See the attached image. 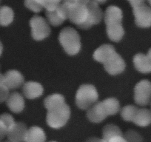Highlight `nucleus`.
<instances>
[{
	"instance_id": "obj_1",
	"label": "nucleus",
	"mask_w": 151,
	"mask_h": 142,
	"mask_svg": "<svg viewBox=\"0 0 151 142\" xmlns=\"http://www.w3.org/2000/svg\"><path fill=\"white\" fill-rule=\"evenodd\" d=\"M68 10V19L82 29L90 28L88 25V9L87 1H65Z\"/></svg>"
},
{
	"instance_id": "obj_2",
	"label": "nucleus",
	"mask_w": 151,
	"mask_h": 142,
	"mask_svg": "<svg viewBox=\"0 0 151 142\" xmlns=\"http://www.w3.org/2000/svg\"><path fill=\"white\" fill-rule=\"evenodd\" d=\"M59 42L64 50L70 56L77 54L81 50V39L79 33L73 27H66L61 30Z\"/></svg>"
},
{
	"instance_id": "obj_3",
	"label": "nucleus",
	"mask_w": 151,
	"mask_h": 142,
	"mask_svg": "<svg viewBox=\"0 0 151 142\" xmlns=\"http://www.w3.org/2000/svg\"><path fill=\"white\" fill-rule=\"evenodd\" d=\"M99 93L92 85H82L79 87L76 95V104L82 110H88L97 102Z\"/></svg>"
},
{
	"instance_id": "obj_4",
	"label": "nucleus",
	"mask_w": 151,
	"mask_h": 142,
	"mask_svg": "<svg viewBox=\"0 0 151 142\" xmlns=\"http://www.w3.org/2000/svg\"><path fill=\"white\" fill-rule=\"evenodd\" d=\"M70 110L69 106L64 104L58 108L47 111L46 121L50 127L59 129L67 124L70 118Z\"/></svg>"
},
{
	"instance_id": "obj_5",
	"label": "nucleus",
	"mask_w": 151,
	"mask_h": 142,
	"mask_svg": "<svg viewBox=\"0 0 151 142\" xmlns=\"http://www.w3.org/2000/svg\"><path fill=\"white\" fill-rule=\"evenodd\" d=\"M133 8L135 22L140 27H150L151 26V8L144 1H130Z\"/></svg>"
},
{
	"instance_id": "obj_6",
	"label": "nucleus",
	"mask_w": 151,
	"mask_h": 142,
	"mask_svg": "<svg viewBox=\"0 0 151 142\" xmlns=\"http://www.w3.org/2000/svg\"><path fill=\"white\" fill-rule=\"evenodd\" d=\"M32 37L36 41H41L47 38L50 33V27L43 17L34 16L30 20Z\"/></svg>"
},
{
	"instance_id": "obj_7",
	"label": "nucleus",
	"mask_w": 151,
	"mask_h": 142,
	"mask_svg": "<svg viewBox=\"0 0 151 142\" xmlns=\"http://www.w3.org/2000/svg\"><path fill=\"white\" fill-rule=\"evenodd\" d=\"M134 100L138 105L146 106L151 101V82L142 80L134 88Z\"/></svg>"
},
{
	"instance_id": "obj_8",
	"label": "nucleus",
	"mask_w": 151,
	"mask_h": 142,
	"mask_svg": "<svg viewBox=\"0 0 151 142\" xmlns=\"http://www.w3.org/2000/svg\"><path fill=\"white\" fill-rule=\"evenodd\" d=\"M45 15L50 24L53 26H59L68 19V10L63 2H61L57 9L55 11H46Z\"/></svg>"
},
{
	"instance_id": "obj_9",
	"label": "nucleus",
	"mask_w": 151,
	"mask_h": 142,
	"mask_svg": "<svg viewBox=\"0 0 151 142\" xmlns=\"http://www.w3.org/2000/svg\"><path fill=\"white\" fill-rule=\"evenodd\" d=\"M105 70L110 75H117L124 70L126 64L123 58L119 53H116L105 64H104Z\"/></svg>"
},
{
	"instance_id": "obj_10",
	"label": "nucleus",
	"mask_w": 151,
	"mask_h": 142,
	"mask_svg": "<svg viewBox=\"0 0 151 142\" xmlns=\"http://www.w3.org/2000/svg\"><path fill=\"white\" fill-rule=\"evenodd\" d=\"M24 79L17 70H10L4 75V85L9 90H15L24 85Z\"/></svg>"
},
{
	"instance_id": "obj_11",
	"label": "nucleus",
	"mask_w": 151,
	"mask_h": 142,
	"mask_svg": "<svg viewBox=\"0 0 151 142\" xmlns=\"http://www.w3.org/2000/svg\"><path fill=\"white\" fill-rule=\"evenodd\" d=\"M27 132L28 129L25 124L22 122H16L8 130L7 136L11 142H24Z\"/></svg>"
},
{
	"instance_id": "obj_12",
	"label": "nucleus",
	"mask_w": 151,
	"mask_h": 142,
	"mask_svg": "<svg viewBox=\"0 0 151 142\" xmlns=\"http://www.w3.org/2000/svg\"><path fill=\"white\" fill-rule=\"evenodd\" d=\"M88 9V25L89 27L101 22L103 13L96 1H87Z\"/></svg>"
},
{
	"instance_id": "obj_13",
	"label": "nucleus",
	"mask_w": 151,
	"mask_h": 142,
	"mask_svg": "<svg viewBox=\"0 0 151 142\" xmlns=\"http://www.w3.org/2000/svg\"><path fill=\"white\" fill-rule=\"evenodd\" d=\"M87 116L91 122L99 123L105 119L108 115H107L102 103L100 101L96 102L88 110Z\"/></svg>"
},
{
	"instance_id": "obj_14",
	"label": "nucleus",
	"mask_w": 151,
	"mask_h": 142,
	"mask_svg": "<svg viewBox=\"0 0 151 142\" xmlns=\"http://www.w3.org/2000/svg\"><path fill=\"white\" fill-rule=\"evenodd\" d=\"M116 53L115 47L111 44H102L95 50L93 59L100 63L105 64L113 55Z\"/></svg>"
},
{
	"instance_id": "obj_15",
	"label": "nucleus",
	"mask_w": 151,
	"mask_h": 142,
	"mask_svg": "<svg viewBox=\"0 0 151 142\" xmlns=\"http://www.w3.org/2000/svg\"><path fill=\"white\" fill-rule=\"evenodd\" d=\"M22 92L27 98L34 99L42 95L44 89L41 84L39 82H27L23 85Z\"/></svg>"
},
{
	"instance_id": "obj_16",
	"label": "nucleus",
	"mask_w": 151,
	"mask_h": 142,
	"mask_svg": "<svg viewBox=\"0 0 151 142\" xmlns=\"http://www.w3.org/2000/svg\"><path fill=\"white\" fill-rule=\"evenodd\" d=\"M8 108L15 113H19L24 108V101L22 95L17 92L10 94L6 101Z\"/></svg>"
},
{
	"instance_id": "obj_17",
	"label": "nucleus",
	"mask_w": 151,
	"mask_h": 142,
	"mask_svg": "<svg viewBox=\"0 0 151 142\" xmlns=\"http://www.w3.org/2000/svg\"><path fill=\"white\" fill-rule=\"evenodd\" d=\"M106 25L115 23H122L123 19L122 11L115 5H110L106 9L104 16Z\"/></svg>"
},
{
	"instance_id": "obj_18",
	"label": "nucleus",
	"mask_w": 151,
	"mask_h": 142,
	"mask_svg": "<svg viewBox=\"0 0 151 142\" xmlns=\"http://www.w3.org/2000/svg\"><path fill=\"white\" fill-rule=\"evenodd\" d=\"M133 64L136 69L140 73H151V62L147 55L137 53L133 57Z\"/></svg>"
},
{
	"instance_id": "obj_19",
	"label": "nucleus",
	"mask_w": 151,
	"mask_h": 142,
	"mask_svg": "<svg viewBox=\"0 0 151 142\" xmlns=\"http://www.w3.org/2000/svg\"><path fill=\"white\" fill-rule=\"evenodd\" d=\"M106 30L109 39L113 42H118L124 37V30L122 23L107 24Z\"/></svg>"
},
{
	"instance_id": "obj_20",
	"label": "nucleus",
	"mask_w": 151,
	"mask_h": 142,
	"mask_svg": "<svg viewBox=\"0 0 151 142\" xmlns=\"http://www.w3.org/2000/svg\"><path fill=\"white\" fill-rule=\"evenodd\" d=\"M133 122L139 127L150 125L151 124V111L145 108H139Z\"/></svg>"
},
{
	"instance_id": "obj_21",
	"label": "nucleus",
	"mask_w": 151,
	"mask_h": 142,
	"mask_svg": "<svg viewBox=\"0 0 151 142\" xmlns=\"http://www.w3.org/2000/svg\"><path fill=\"white\" fill-rule=\"evenodd\" d=\"M45 141L44 130L39 127H32L28 130L24 142H45Z\"/></svg>"
},
{
	"instance_id": "obj_22",
	"label": "nucleus",
	"mask_w": 151,
	"mask_h": 142,
	"mask_svg": "<svg viewBox=\"0 0 151 142\" xmlns=\"http://www.w3.org/2000/svg\"><path fill=\"white\" fill-rule=\"evenodd\" d=\"M65 104V97L59 93L51 94L45 98L44 104L47 111L58 108L59 106Z\"/></svg>"
},
{
	"instance_id": "obj_23",
	"label": "nucleus",
	"mask_w": 151,
	"mask_h": 142,
	"mask_svg": "<svg viewBox=\"0 0 151 142\" xmlns=\"http://www.w3.org/2000/svg\"><path fill=\"white\" fill-rule=\"evenodd\" d=\"M107 115H113L119 113L120 110V104L115 98H108L101 101Z\"/></svg>"
},
{
	"instance_id": "obj_24",
	"label": "nucleus",
	"mask_w": 151,
	"mask_h": 142,
	"mask_svg": "<svg viewBox=\"0 0 151 142\" xmlns=\"http://www.w3.org/2000/svg\"><path fill=\"white\" fill-rule=\"evenodd\" d=\"M14 11L10 7L6 5L0 7V25H9L14 21Z\"/></svg>"
},
{
	"instance_id": "obj_25",
	"label": "nucleus",
	"mask_w": 151,
	"mask_h": 142,
	"mask_svg": "<svg viewBox=\"0 0 151 142\" xmlns=\"http://www.w3.org/2000/svg\"><path fill=\"white\" fill-rule=\"evenodd\" d=\"M102 138L105 141H107L110 138L116 136H123L122 132L120 130V128L114 124H107L103 128L102 131Z\"/></svg>"
},
{
	"instance_id": "obj_26",
	"label": "nucleus",
	"mask_w": 151,
	"mask_h": 142,
	"mask_svg": "<svg viewBox=\"0 0 151 142\" xmlns=\"http://www.w3.org/2000/svg\"><path fill=\"white\" fill-rule=\"evenodd\" d=\"M139 108L134 105H127L121 111V115L124 121H133Z\"/></svg>"
},
{
	"instance_id": "obj_27",
	"label": "nucleus",
	"mask_w": 151,
	"mask_h": 142,
	"mask_svg": "<svg viewBox=\"0 0 151 142\" xmlns=\"http://www.w3.org/2000/svg\"><path fill=\"white\" fill-rule=\"evenodd\" d=\"M124 138L127 142H142V136L133 130L126 132L124 135Z\"/></svg>"
},
{
	"instance_id": "obj_28",
	"label": "nucleus",
	"mask_w": 151,
	"mask_h": 142,
	"mask_svg": "<svg viewBox=\"0 0 151 142\" xmlns=\"http://www.w3.org/2000/svg\"><path fill=\"white\" fill-rule=\"evenodd\" d=\"M24 5L26 8H29L32 11L35 13H39L43 9V6L42 5L41 1H30L27 0L24 2Z\"/></svg>"
},
{
	"instance_id": "obj_29",
	"label": "nucleus",
	"mask_w": 151,
	"mask_h": 142,
	"mask_svg": "<svg viewBox=\"0 0 151 142\" xmlns=\"http://www.w3.org/2000/svg\"><path fill=\"white\" fill-rule=\"evenodd\" d=\"M0 121L8 128V130H9L16 123L12 115L8 113H4L0 115Z\"/></svg>"
},
{
	"instance_id": "obj_30",
	"label": "nucleus",
	"mask_w": 151,
	"mask_h": 142,
	"mask_svg": "<svg viewBox=\"0 0 151 142\" xmlns=\"http://www.w3.org/2000/svg\"><path fill=\"white\" fill-rule=\"evenodd\" d=\"M43 8H45L46 11H53L58 8L61 4L60 1H41Z\"/></svg>"
},
{
	"instance_id": "obj_31",
	"label": "nucleus",
	"mask_w": 151,
	"mask_h": 142,
	"mask_svg": "<svg viewBox=\"0 0 151 142\" xmlns=\"http://www.w3.org/2000/svg\"><path fill=\"white\" fill-rule=\"evenodd\" d=\"M9 90H10L4 85L0 86V103H2L8 100L10 95Z\"/></svg>"
},
{
	"instance_id": "obj_32",
	"label": "nucleus",
	"mask_w": 151,
	"mask_h": 142,
	"mask_svg": "<svg viewBox=\"0 0 151 142\" xmlns=\"http://www.w3.org/2000/svg\"><path fill=\"white\" fill-rule=\"evenodd\" d=\"M8 131V128L0 121V141H1L5 136H7Z\"/></svg>"
},
{
	"instance_id": "obj_33",
	"label": "nucleus",
	"mask_w": 151,
	"mask_h": 142,
	"mask_svg": "<svg viewBox=\"0 0 151 142\" xmlns=\"http://www.w3.org/2000/svg\"><path fill=\"white\" fill-rule=\"evenodd\" d=\"M106 142H127V141L125 140V138L123 136H116V137L112 138L110 140H108Z\"/></svg>"
},
{
	"instance_id": "obj_34",
	"label": "nucleus",
	"mask_w": 151,
	"mask_h": 142,
	"mask_svg": "<svg viewBox=\"0 0 151 142\" xmlns=\"http://www.w3.org/2000/svg\"><path fill=\"white\" fill-rule=\"evenodd\" d=\"M87 142H106V141L103 138H98L92 137V138H90L87 141Z\"/></svg>"
},
{
	"instance_id": "obj_35",
	"label": "nucleus",
	"mask_w": 151,
	"mask_h": 142,
	"mask_svg": "<svg viewBox=\"0 0 151 142\" xmlns=\"http://www.w3.org/2000/svg\"><path fill=\"white\" fill-rule=\"evenodd\" d=\"M4 85V75L0 73V86Z\"/></svg>"
},
{
	"instance_id": "obj_36",
	"label": "nucleus",
	"mask_w": 151,
	"mask_h": 142,
	"mask_svg": "<svg viewBox=\"0 0 151 142\" xmlns=\"http://www.w3.org/2000/svg\"><path fill=\"white\" fill-rule=\"evenodd\" d=\"M2 51H3V45H2V42H0V56L2 55Z\"/></svg>"
},
{
	"instance_id": "obj_37",
	"label": "nucleus",
	"mask_w": 151,
	"mask_h": 142,
	"mask_svg": "<svg viewBox=\"0 0 151 142\" xmlns=\"http://www.w3.org/2000/svg\"><path fill=\"white\" fill-rule=\"evenodd\" d=\"M147 57L149 58V59L150 60V62H151V48L148 50V53H147Z\"/></svg>"
},
{
	"instance_id": "obj_38",
	"label": "nucleus",
	"mask_w": 151,
	"mask_h": 142,
	"mask_svg": "<svg viewBox=\"0 0 151 142\" xmlns=\"http://www.w3.org/2000/svg\"><path fill=\"white\" fill-rule=\"evenodd\" d=\"M148 3H149V4H150V5H151V1H149V2H148Z\"/></svg>"
},
{
	"instance_id": "obj_39",
	"label": "nucleus",
	"mask_w": 151,
	"mask_h": 142,
	"mask_svg": "<svg viewBox=\"0 0 151 142\" xmlns=\"http://www.w3.org/2000/svg\"><path fill=\"white\" fill-rule=\"evenodd\" d=\"M49 142H57V141H50Z\"/></svg>"
},
{
	"instance_id": "obj_40",
	"label": "nucleus",
	"mask_w": 151,
	"mask_h": 142,
	"mask_svg": "<svg viewBox=\"0 0 151 142\" xmlns=\"http://www.w3.org/2000/svg\"><path fill=\"white\" fill-rule=\"evenodd\" d=\"M5 142H11V141H5Z\"/></svg>"
}]
</instances>
